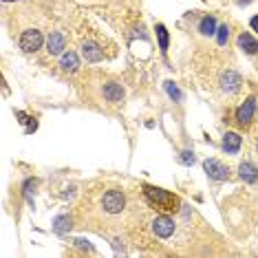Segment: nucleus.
<instances>
[{
    "instance_id": "nucleus-21",
    "label": "nucleus",
    "mask_w": 258,
    "mask_h": 258,
    "mask_svg": "<svg viewBox=\"0 0 258 258\" xmlns=\"http://www.w3.org/2000/svg\"><path fill=\"white\" fill-rule=\"evenodd\" d=\"M250 27L256 31V34H258V16H254V18H252V20H250Z\"/></svg>"
},
{
    "instance_id": "nucleus-22",
    "label": "nucleus",
    "mask_w": 258,
    "mask_h": 258,
    "mask_svg": "<svg viewBox=\"0 0 258 258\" xmlns=\"http://www.w3.org/2000/svg\"><path fill=\"white\" fill-rule=\"evenodd\" d=\"M241 2H243V4H247V2H250V0H241Z\"/></svg>"
},
{
    "instance_id": "nucleus-14",
    "label": "nucleus",
    "mask_w": 258,
    "mask_h": 258,
    "mask_svg": "<svg viewBox=\"0 0 258 258\" xmlns=\"http://www.w3.org/2000/svg\"><path fill=\"white\" fill-rule=\"evenodd\" d=\"M60 67H62L64 71H69V73L77 71V67H79L77 55H75L73 51H69V53H62V60H60Z\"/></svg>"
},
{
    "instance_id": "nucleus-16",
    "label": "nucleus",
    "mask_w": 258,
    "mask_h": 258,
    "mask_svg": "<svg viewBox=\"0 0 258 258\" xmlns=\"http://www.w3.org/2000/svg\"><path fill=\"white\" fill-rule=\"evenodd\" d=\"M157 37H159V49L166 53L168 51V44H170V37H168V31L163 25H157Z\"/></svg>"
},
{
    "instance_id": "nucleus-19",
    "label": "nucleus",
    "mask_w": 258,
    "mask_h": 258,
    "mask_svg": "<svg viewBox=\"0 0 258 258\" xmlns=\"http://www.w3.org/2000/svg\"><path fill=\"white\" fill-rule=\"evenodd\" d=\"M217 37H219V44H225V42H227V37H229V27L227 25L219 27V29H217Z\"/></svg>"
},
{
    "instance_id": "nucleus-2",
    "label": "nucleus",
    "mask_w": 258,
    "mask_h": 258,
    "mask_svg": "<svg viewBox=\"0 0 258 258\" xmlns=\"http://www.w3.org/2000/svg\"><path fill=\"white\" fill-rule=\"evenodd\" d=\"M102 205H104L106 212H111V214H119L121 210H124V205H126V196H124V192H119V190H111V192H106L104 199H102Z\"/></svg>"
},
{
    "instance_id": "nucleus-15",
    "label": "nucleus",
    "mask_w": 258,
    "mask_h": 258,
    "mask_svg": "<svg viewBox=\"0 0 258 258\" xmlns=\"http://www.w3.org/2000/svg\"><path fill=\"white\" fill-rule=\"evenodd\" d=\"M199 31H201L203 36L217 34V20H214V16H205L203 20L199 22Z\"/></svg>"
},
{
    "instance_id": "nucleus-3",
    "label": "nucleus",
    "mask_w": 258,
    "mask_h": 258,
    "mask_svg": "<svg viewBox=\"0 0 258 258\" xmlns=\"http://www.w3.org/2000/svg\"><path fill=\"white\" fill-rule=\"evenodd\" d=\"M42 42H44V37L37 29H27L25 34L20 36V49L27 51V53H34L42 46Z\"/></svg>"
},
{
    "instance_id": "nucleus-5",
    "label": "nucleus",
    "mask_w": 258,
    "mask_h": 258,
    "mask_svg": "<svg viewBox=\"0 0 258 258\" xmlns=\"http://www.w3.org/2000/svg\"><path fill=\"white\" fill-rule=\"evenodd\" d=\"M152 229L159 238H170L172 234H175V219L166 217V214H163V217H157L152 223Z\"/></svg>"
},
{
    "instance_id": "nucleus-8",
    "label": "nucleus",
    "mask_w": 258,
    "mask_h": 258,
    "mask_svg": "<svg viewBox=\"0 0 258 258\" xmlns=\"http://www.w3.org/2000/svg\"><path fill=\"white\" fill-rule=\"evenodd\" d=\"M82 55L86 62H100L102 58H104V51L100 49V44H95V42H84L82 44Z\"/></svg>"
},
{
    "instance_id": "nucleus-17",
    "label": "nucleus",
    "mask_w": 258,
    "mask_h": 258,
    "mask_svg": "<svg viewBox=\"0 0 258 258\" xmlns=\"http://www.w3.org/2000/svg\"><path fill=\"white\" fill-rule=\"evenodd\" d=\"M69 227H71V219H69V217H58V219H55L53 229H55L58 234H64Z\"/></svg>"
},
{
    "instance_id": "nucleus-12",
    "label": "nucleus",
    "mask_w": 258,
    "mask_h": 258,
    "mask_svg": "<svg viewBox=\"0 0 258 258\" xmlns=\"http://www.w3.org/2000/svg\"><path fill=\"white\" fill-rule=\"evenodd\" d=\"M238 49L245 51L247 55H256L258 53V42L250 34H241L238 36Z\"/></svg>"
},
{
    "instance_id": "nucleus-13",
    "label": "nucleus",
    "mask_w": 258,
    "mask_h": 258,
    "mask_svg": "<svg viewBox=\"0 0 258 258\" xmlns=\"http://www.w3.org/2000/svg\"><path fill=\"white\" fill-rule=\"evenodd\" d=\"M238 172H241V179L247 181V184H256L258 181V170H256V166H252L250 161H243L241 166H238Z\"/></svg>"
},
{
    "instance_id": "nucleus-4",
    "label": "nucleus",
    "mask_w": 258,
    "mask_h": 258,
    "mask_svg": "<svg viewBox=\"0 0 258 258\" xmlns=\"http://www.w3.org/2000/svg\"><path fill=\"white\" fill-rule=\"evenodd\" d=\"M203 170L208 172L210 179L214 181H225L227 179V166H223L219 159H208V161H203Z\"/></svg>"
},
{
    "instance_id": "nucleus-1",
    "label": "nucleus",
    "mask_w": 258,
    "mask_h": 258,
    "mask_svg": "<svg viewBox=\"0 0 258 258\" xmlns=\"http://www.w3.org/2000/svg\"><path fill=\"white\" fill-rule=\"evenodd\" d=\"M144 194H146L148 203L154 205V208H159V210H168V212H172V210H179V205H181L179 196L170 194L168 190H161V187L144 185Z\"/></svg>"
},
{
    "instance_id": "nucleus-23",
    "label": "nucleus",
    "mask_w": 258,
    "mask_h": 258,
    "mask_svg": "<svg viewBox=\"0 0 258 258\" xmlns=\"http://www.w3.org/2000/svg\"><path fill=\"white\" fill-rule=\"evenodd\" d=\"M4 2H13V0H4Z\"/></svg>"
},
{
    "instance_id": "nucleus-10",
    "label": "nucleus",
    "mask_w": 258,
    "mask_h": 258,
    "mask_svg": "<svg viewBox=\"0 0 258 258\" xmlns=\"http://www.w3.org/2000/svg\"><path fill=\"white\" fill-rule=\"evenodd\" d=\"M241 142L243 139H241V135L238 133H227L223 137V150L227 154H236L238 150H241Z\"/></svg>"
},
{
    "instance_id": "nucleus-11",
    "label": "nucleus",
    "mask_w": 258,
    "mask_h": 258,
    "mask_svg": "<svg viewBox=\"0 0 258 258\" xmlns=\"http://www.w3.org/2000/svg\"><path fill=\"white\" fill-rule=\"evenodd\" d=\"M124 88H121V84H117V82H109L104 86V97L109 102H121L124 100Z\"/></svg>"
},
{
    "instance_id": "nucleus-6",
    "label": "nucleus",
    "mask_w": 258,
    "mask_h": 258,
    "mask_svg": "<svg viewBox=\"0 0 258 258\" xmlns=\"http://www.w3.org/2000/svg\"><path fill=\"white\" fill-rule=\"evenodd\" d=\"M254 109H256V100L254 97H247L245 104H241L236 109V121L241 126H247L252 119H254Z\"/></svg>"
},
{
    "instance_id": "nucleus-9",
    "label": "nucleus",
    "mask_w": 258,
    "mask_h": 258,
    "mask_svg": "<svg viewBox=\"0 0 258 258\" xmlns=\"http://www.w3.org/2000/svg\"><path fill=\"white\" fill-rule=\"evenodd\" d=\"M64 46H67V40H64V36L62 34H51L49 36V40H46V51H49L51 55H60L64 51Z\"/></svg>"
},
{
    "instance_id": "nucleus-18",
    "label": "nucleus",
    "mask_w": 258,
    "mask_h": 258,
    "mask_svg": "<svg viewBox=\"0 0 258 258\" xmlns=\"http://www.w3.org/2000/svg\"><path fill=\"white\" fill-rule=\"evenodd\" d=\"M166 91H168V95H170L175 102L184 100V93L179 91V86H175V82H166Z\"/></svg>"
},
{
    "instance_id": "nucleus-7",
    "label": "nucleus",
    "mask_w": 258,
    "mask_h": 258,
    "mask_svg": "<svg viewBox=\"0 0 258 258\" xmlns=\"http://www.w3.org/2000/svg\"><path fill=\"white\" fill-rule=\"evenodd\" d=\"M241 84H243V79H241V75L238 73L227 71V73L221 75V88L225 93H238L241 91Z\"/></svg>"
},
{
    "instance_id": "nucleus-20",
    "label": "nucleus",
    "mask_w": 258,
    "mask_h": 258,
    "mask_svg": "<svg viewBox=\"0 0 258 258\" xmlns=\"http://www.w3.org/2000/svg\"><path fill=\"white\" fill-rule=\"evenodd\" d=\"M179 161L184 163V166H192V163H194V152H190V150H184V152L179 154Z\"/></svg>"
}]
</instances>
